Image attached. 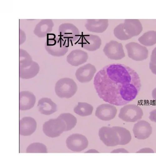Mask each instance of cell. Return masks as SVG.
I'll list each match as a JSON object with an SVG mask.
<instances>
[{"instance_id":"23","label":"cell","mask_w":156,"mask_h":156,"mask_svg":"<svg viewBox=\"0 0 156 156\" xmlns=\"http://www.w3.org/2000/svg\"><path fill=\"white\" fill-rule=\"evenodd\" d=\"M27 153H47V148L44 144L40 143H34L30 145L27 150Z\"/></svg>"},{"instance_id":"6","label":"cell","mask_w":156,"mask_h":156,"mask_svg":"<svg viewBox=\"0 0 156 156\" xmlns=\"http://www.w3.org/2000/svg\"><path fill=\"white\" fill-rule=\"evenodd\" d=\"M143 115L140 107L136 105H128L121 109L119 117L125 122H134L140 120Z\"/></svg>"},{"instance_id":"22","label":"cell","mask_w":156,"mask_h":156,"mask_svg":"<svg viewBox=\"0 0 156 156\" xmlns=\"http://www.w3.org/2000/svg\"><path fill=\"white\" fill-rule=\"evenodd\" d=\"M58 117L66 123L67 126V132L71 130L76 125L77 122L76 118L70 113H62Z\"/></svg>"},{"instance_id":"17","label":"cell","mask_w":156,"mask_h":156,"mask_svg":"<svg viewBox=\"0 0 156 156\" xmlns=\"http://www.w3.org/2000/svg\"><path fill=\"white\" fill-rule=\"evenodd\" d=\"M20 109L22 111L30 110L33 108L36 102V97L29 91H22L20 93Z\"/></svg>"},{"instance_id":"19","label":"cell","mask_w":156,"mask_h":156,"mask_svg":"<svg viewBox=\"0 0 156 156\" xmlns=\"http://www.w3.org/2000/svg\"><path fill=\"white\" fill-rule=\"evenodd\" d=\"M94 110L93 107L86 102H79L74 109L75 113L82 116L91 115Z\"/></svg>"},{"instance_id":"9","label":"cell","mask_w":156,"mask_h":156,"mask_svg":"<svg viewBox=\"0 0 156 156\" xmlns=\"http://www.w3.org/2000/svg\"><path fill=\"white\" fill-rule=\"evenodd\" d=\"M67 146L70 150L80 152L88 147V141L84 135L80 134H74L69 136L66 141Z\"/></svg>"},{"instance_id":"30","label":"cell","mask_w":156,"mask_h":156,"mask_svg":"<svg viewBox=\"0 0 156 156\" xmlns=\"http://www.w3.org/2000/svg\"><path fill=\"white\" fill-rule=\"evenodd\" d=\"M61 38L62 37H61V40H60V48H61L62 47V39H61Z\"/></svg>"},{"instance_id":"16","label":"cell","mask_w":156,"mask_h":156,"mask_svg":"<svg viewBox=\"0 0 156 156\" xmlns=\"http://www.w3.org/2000/svg\"><path fill=\"white\" fill-rule=\"evenodd\" d=\"M88 58L86 52L80 49L72 51L68 57L69 63L74 66H78L86 62Z\"/></svg>"},{"instance_id":"21","label":"cell","mask_w":156,"mask_h":156,"mask_svg":"<svg viewBox=\"0 0 156 156\" xmlns=\"http://www.w3.org/2000/svg\"><path fill=\"white\" fill-rule=\"evenodd\" d=\"M66 30L68 32H65L64 34L66 35L64 38H67L68 40H70L72 43L73 41H77L80 35V31L73 24H69L66 26Z\"/></svg>"},{"instance_id":"1","label":"cell","mask_w":156,"mask_h":156,"mask_svg":"<svg viewBox=\"0 0 156 156\" xmlns=\"http://www.w3.org/2000/svg\"><path fill=\"white\" fill-rule=\"evenodd\" d=\"M94 85L99 97L116 106H122L135 99L141 85L138 73L120 63L107 65L96 74Z\"/></svg>"},{"instance_id":"24","label":"cell","mask_w":156,"mask_h":156,"mask_svg":"<svg viewBox=\"0 0 156 156\" xmlns=\"http://www.w3.org/2000/svg\"><path fill=\"white\" fill-rule=\"evenodd\" d=\"M149 66L151 72L156 75V47L152 51Z\"/></svg>"},{"instance_id":"7","label":"cell","mask_w":156,"mask_h":156,"mask_svg":"<svg viewBox=\"0 0 156 156\" xmlns=\"http://www.w3.org/2000/svg\"><path fill=\"white\" fill-rule=\"evenodd\" d=\"M128 57L136 61H142L147 59L149 52L147 48L139 44L132 42L126 44Z\"/></svg>"},{"instance_id":"27","label":"cell","mask_w":156,"mask_h":156,"mask_svg":"<svg viewBox=\"0 0 156 156\" xmlns=\"http://www.w3.org/2000/svg\"><path fill=\"white\" fill-rule=\"evenodd\" d=\"M112 153H128L129 152L126 150L124 148H118L112 151Z\"/></svg>"},{"instance_id":"3","label":"cell","mask_w":156,"mask_h":156,"mask_svg":"<svg viewBox=\"0 0 156 156\" xmlns=\"http://www.w3.org/2000/svg\"><path fill=\"white\" fill-rule=\"evenodd\" d=\"M77 86L74 81L69 78H63L59 80L55 87L57 95L61 98H69L76 93Z\"/></svg>"},{"instance_id":"12","label":"cell","mask_w":156,"mask_h":156,"mask_svg":"<svg viewBox=\"0 0 156 156\" xmlns=\"http://www.w3.org/2000/svg\"><path fill=\"white\" fill-rule=\"evenodd\" d=\"M117 112L115 107L109 104H103L97 108L95 115L102 121H109L115 118Z\"/></svg>"},{"instance_id":"20","label":"cell","mask_w":156,"mask_h":156,"mask_svg":"<svg viewBox=\"0 0 156 156\" xmlns=\"http://www.w3.org/2000/svg\"><path fill=\"white\" fill-rule=\"evenodd\" d=\"M138 40L143 45L153 46L156 44V31H150L147 32L140 37Z\"/></svg>"},{"instance_id":"14","label":"cell","mask_w":156,"mask_h":156,"mask_svg":"<svg viewBox=\"0 0 156 156\" xmlns=\"http://www.w3.org/2000/svg\"><path fill=\"white\" fill-rule=\"evenodd\" d=\"M19 128L20 135L24 136H29L36 131L37 122L31 117H24L20 121Z\"/></svg>"},{"instance_id":"2","label":"cell","mask_w":156,"mask_h":156,"mask_svg":"<svg viewBox=\"0 0 156 156\" xmlns=\"http://www.w3.org/2000/svg\"><path fill=\"white\" fill-rule=\"evenodd\" d=\"M143 30L142 26L137 19H126L114 28V36L119 40L125 41L139 35Z\"/></svg>"},{"instance_id":"10","label":"cell","mask_w":156,"mask_h":156,"mask_svg":"<svg viewBox=\"0 0 156 156\" xmlns=\"http://www.w3.org/2000/svg\"><path fill=\"white\" fill-rule=\"evenodd\" d=\"M97 71L93 65L88 63L76 70L75 75L77 80L81 83H88L91 81Z\"/></svg>"},{"instance_id":"11","label":"cell","mask_w":156,"mask_h":156,"mask_svg":"<svg viewBox=\"0 0 156 156\" xmlns=\"http://www.w3.org/2000/svg\"><path fill=\"white\" fill-rule=\"evenodd\" d=\"M152 128L148 122L140 121L136 123L133 129L134 136L139 140H145L149 138L152 133Z\"/></svg>"},{"instance_id":"28","label":"cell","mask_w":156,"mask_h":156,"mask_svg":"<svg viewBox=\"0 0 156 156\" xmlns=\"http://www.w3.org/2000/svg\"><path fill=\"white\" fill-rule=\"evenodd\" d=\"M93 151V153H98V151L95 150H91L87 151L86 153H92V152Z\"/></svg>"},{"instance_id":"29","label":"cell","mask_w":156,"mask_h":156,"mask_svg":"<svg viewBox=\"0 0 156 156\" xmlns=\"http://www.w3.org/2000/svg\"><path fill=\"white\" fill-rule=\"evenodd\" d=\"M48 36L49 35L48 34H47V45H48V41H49V38H48Z\"/></svg>"},{"instance_id":"13","label":"cell","mask_w":156,"mask_h":156,"mask_svg":"<svg viewBox=\"0 0 156 156\" xmlns=\"http://www.w3.org/2000/svg\"><path fill=\"white\" fill-rule=\"evenodd\" d=\"M109 21L108 19H88L85 27L89 31L96 33H102L108 29Z\"/></svg>"},{"instance_id":"4","label":"cell","mask_w":156,"mask_h":156,"mask_svg":"<svg viewBox=\"0 0 156 156\" xmlns=\"http://www.w3.org/2000/svg\"><path fill=\"white\" fill-rule=\"evenodd\" d=\"M67 126L64 121L58 117L45 122L43 126V131L47 136L51 138L59 136L64 132H67Z\"/></svg>"},{"instance_id":"8","label":"cell","mask_w":156,"mask_h":156,"mask_svg":"<svg viewBox=\"0 0 156 156\" xmlns=\"http://www.w3.org/2000/svg\"><path fill=\"white\" fill-rule=\"evenodd\" d=\"M103 51L108 58L111 60H120L126 56L122 44L114 41L107 43Z\"/></svg>"},{"instance_id":"26","label":"cell","mask_w":156,"mask_h":156,"mask_svg":"<svg viewBox=\"0 0 156 156\" xmlns=\"http://www.w3.org/2000/svg\"><path fill=\"white\" fill-rule=\"evenodd\" d=\"M136 153H153L154 151L151 149L149 148H142L137 151Z\"/></svg>"},{"instance_id":"18","label":"cell","mask_w":156,"mask_h":156,"mask_svg":"<svg viewBox=\"0 0 156 156\" xmlns=\"http://www.w3.org/2000/svg\"><path fill=\"white\" fill-rule=\"evenodd\" d=\"M37 106L42 114L49 115L57 111V105L51 99L43 98L39 101Z\"/></svg>"},{"instance_id":"25","label":"cell","mask_w":156,"mask_h":156,"mask_svg":"<svg viewBox=\"0 0 156 156\" xmlns=\"http://www.w3.org/2000/svg\"><path fill=\"white\" fill-rule=\"evenodd\" d=\"M149 119L151 121L156 123V109L150 112Z\"/></svg>"},{"instance_id":"15","label":"cell","mask_w":156,"mask_h":156,"mask_svg":"<svg viewBox=\"0 0 156 156\" xmlns=\"http://www.w3.org/2000/svg\"><path fill=\"white\" fill-rule=\"evenodd\" d=\"M101 40L97 35L89 34L84 35L81 43L82 48L89 51L98 49L101 45Z\"/></svg>"},{"instance_id":"5","label":"cell","mask_w":156,"mask_h":156,"mask_svg":"<svg viewBox=\"0 0 156 156\" xmlns=\"http://www.w3.org/2000/svg\"><path fill=\"white\" fill-rule=\"evenodd\" d=\"M99 136L104 144L108 147L120 145L119 135L115 126L102 127L99 130Z\"/></svg>"}]
</instances>
